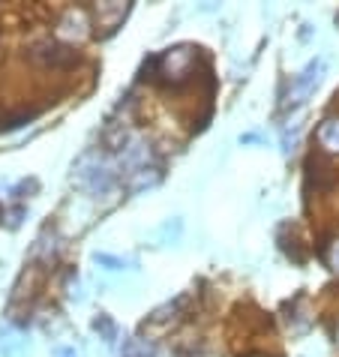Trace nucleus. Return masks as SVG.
<instances>
[{"mask_svg": "<svg viewBox=\"0 0 339 357\" xmlns=\"http://www.w3.org/2000/svg\"><path fill=\"white\" fill-rule=\"evenodd\" d=\"M82 181L87 183V190L93 195H108L117 186V174L105 165H93L91 172H82Z\"/></svg>", "mask_w": 339, "mask_h": 357, "instance_id": "obj_3", "label": "nucleus"}, {"mask_svg": "<svg viewBox=\"0 0 339 357\" xmlns=\"http://www.w3.org/2000/svg\"><path fill=\"white\" fill-rule=\"evenodd\" d=\"M121 357H156V345L151 340H142V336H133L123 342Z\"/></svg>", "mask_w": 339, "mask_h": 357, "instance_id": "obj_6", "label": "nucleus"}, {"mask_svg": "<svg viewBox=\"0 0 339 357\" xmlns=\"http://www.w3.org/2000/svg\"><path fill=\"white\" fill-rule=\"evenodd\" d=\"M318 144L327 153H339V117H324L318 126Z\"/></svg>", "mask_w": 339, "mask_h": 357, "instance_id": "obj_5", "label": "nucleus"}, {"mask_svg": "<svg viewBox=\"0 0 339 357\" xmlns=\"http://www.w3.org/2000/svg\"><path fill=\"white\" fill-rule=\"evenodd\" d=\"M322 73H324V61H312L301 75L292 82V91H288V99H285V108L288 112H294V108H301L309 96L315 93V87L322 84Z\"/></svg>", "mask_w": 339, "mask_h": 357, "instance_id": "obj_1", "label": "nucleus"}, {"mask_svg": "<svg viewBox=\"0 0 339 357\" xmlns=\"http://www.w3.org/2000/svg\"><path fill=\"white\" fill-rule=\"evenodd\" d=\"M93 261H96V264H103L105 271H123V267H133V261L117 259V255H105V252H96V255H93Z\"/></svg>", "mask_w": 339, "mask_h": 357, "instance_id": "obj_9", "label": "nucleus"}, {"mask_svg": "<svg viewBox=\"0 0 339 357\" xmlns=\"http://www.w3.org/2000/svg\"><path fill=\"white\" fill-rule=\"evenodd\" d=\"M54 357H78L75 349H54Z\"/></svg>", "mask_w": 339, "mask_h": 357, "instance_id": "obj_13", "label": "nucleus"}, {"mask_svg": "<svg viewBox=\"0 0 339 357\" xmlns=\"http://www.w3.org/2000/svg\"><path fill=\"white\" fill-rule=\"evenodd\" d=\"M93 327H96V331L105 336V342H114V336H117V327H114V321L108 319V315H99V319L93 321Z\"/></svg>", "mask_w": 339, "mask_h": 357, "instance_id": "obj_10", "label": "nucleus"}, {"mask_svg": "<svg viewBox=\"0 0 339 357\" xmlns=\"http://www.w3.org/2000/svg\"><path fill=\"white\" fill-rule=\"evenodd\" d=\"M31 57L43 66H73V63H78L75 48L57 43V39H43V43L31 45Z\"/></svg>", "mask_w": 339, "mask_h": 357, "instance_id": "obj_2", "label": "nucleus"}, {"mask_svg": "<svg viewBox=\"0 0 339 357\" xmlns=\"http://www.w3.org/2000/svg\"><path fill=\"white\" fill-rule=\"evenodd\" d=\"M181 228H183V225H181V220H174V222L168 220L163 228H159V234H163V237H177V234H181Z\"/></svg>", "mask_w": 339, "mask_h": 357, "instance_id": "obj_11", "label": "nucleus"}, {"mask_svg": "<svg viewBox=\"0 0 339 357\" xmlns=\"http://www.w3.org/2000/svg\"><path fill=\"white\" fill-rule=\"evenodd\" d=\"M156 181H159V172H156V168H142L138 174H133V183H129V190H133V192H142L144 186H153Z\"/></svg>", "mask_w": 339, "mask_h": 357, "instance_id": "obj_7", "label": "nucleus"}, {"mask_svg": "<svg viewBox=\"0 0 339 357\" xmlns=\"http://www.w3.org/2000/svg\"><path fill=\"white\" fill-rule=\"evenodd\" d=\"M327 261H331L333 271H339V241L333 243V250H331V255H327Z\"/></svg>", "mask_w": 339, "mask_h": 357, "instance_id": "obj_12", "label": "nucleus"}, {"mask_svg": "<svg viewBox=\"0 0 339 357\" xmlns=\"http://www.w3.org/2000/svg\"><path fill=\"white\" fill-rule=\"evenodd\" d=\"M142 168H147V147L144 144L123 147V153H121V172L123 174H138Z\"/></svg>", "mask_w": 339, "mask_h": 357, "instance_id": "obj_4", "label": "nucleus"}, {"mask_svg": "<svg viewBox=\"0 0 339 357\" xmlns=\"http://www.w3.org/2000/svg\"><path fill=\"white\" fill-rule=\"evenodd\" d=\"M24 349H27V342L22 336H3V340H0V354L3 357H18Z\"/></svg>", "mask_w": 339, "mask_h": 357, "instance_id": "obj_8", "label": "nucleus"}]
</instances>
